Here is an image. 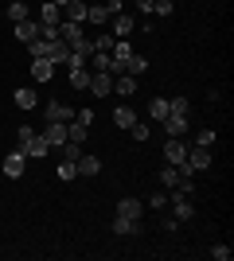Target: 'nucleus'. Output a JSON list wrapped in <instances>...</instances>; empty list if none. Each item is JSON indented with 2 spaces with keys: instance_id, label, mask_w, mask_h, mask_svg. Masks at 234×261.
I'll return each mask as SVG.
<instances>
[{
  "instance_id": "obj_1",
  "label": "nucleus",
  "mask_w": 234,
  "mask_h": 261,
  "mask_svg": "<svg viewBox=\"0 0 234 261\" xmlns=\"http://www.w3.org/2000/svg\"><path fill=\"white\" fill-rule=\"evenodd\" d=\"M16 148H20L23 156H32V160H43V156L51 152V144H47L32 125H20V129H16Z\"/></svg>"
},
{
  "instance_id": "obj_2",
  "label": "nucleus",
  "mask_w": 234,
  "mask_h": 261,
  "mask_svg": "<svg viewBox=\"0 0 234 261\" xmlns=\"http://www.w3.org/2000/svg\"><path fill=\"white\" fill-rule=\"evenodd\" d=\"M39 137H43L51 148H63V144H67V121H43Z\"/></svg>"
},
{
  "instance_id": "obj_3",
  "label": "nucleus",
  "mask_w": 234,
  "mask_h": 261,
  "mask_svg": "<svg viewBox=\"0 0 234 261\" xmlns=\"http://www.w3.org/2000/svg\"><path fill=\"white\" fill-rule=\"evenodd\" d=\"M184 160H188V144H184V137H168V141H164V164L179 168Z\"/></svg>"
},
{
  "instance_id": "obj_4",
  "label": "nucleus",
  "mask_w": 234,
  "mask_h": 261,
  "mask_svg": "<svg viewBox=\"0 0 234 261\" xmlns=\"http://www.w3.org/2000/svg\"><path fill=\"white\" fill-rule=\"evenodd\" d=\"M168 203H172V215H176V222H184V218L195 215V207H191V195H188V191H179V187H176V195L168 199Z\"/></svg>"
},
{
  "instance_id": "obj_5",
  "label": "nucleus",
  "mask_w": 234,
  "mask_h": 261,
  "mask_svg": "<svg viewBox=\"0 0 234 261\" xmlns=\"http://www.w3.org/2000/svg\"><path fill=\"white\" fill-rule=\"evenodd\" d=\"M23 168H28V156H23L20 148H12V152L4 156V175H8V179H20Z\"/></svg>"
},
{
  "instance_id": "obj_6",
  "label": "nucleus",
  "mask_w": 234,
  "mask_h": 261,
  "mask_svg": "<svg viewBox=\"0 0 234 261\" xmlns=\"http://www.w3.org/2000/svg\"><path fill=\"white\" fill-rule=\"evenodd\" d=\"M90 94H98V98H106V94H113V74H106V70H94L90 74Z\"/></svg>"
},
{
  "instance_id": "obj_7",
  "label": "nucleus",
  "mask_w": 234,
  "mask_h": 261,
  "mask_svg": "<svg viewBox=\"0 0 234 261\" xmlns=\"http://www.w3.org/2000/svg\"><path fill=\"white\" fill-rule=\"evenodd\" d=\"M164 129H168V137H184V133L191 129L188 113H168V117H164Z\"/></svg>"
},
{
  "instance_id": "obj_8",
  "label": "nucleus",
  "mask_w": 234,
  "mask_h": 261,
  "mask_svg": "<svg viewBox=\"0 0 234 261\" xmlns=\"http://www.w3.org/2000/svg\"><path fill=\"white\" fill-rule=\"evenodd\" d=\"M110 20H113V12L106 8V4H86V23H94V28H106Z\"/></svg>"
},
{
  "instance_id": "obj_9",
  "label": "nucleus",
  "mask_w": 234,
  "mask_h": 261,
  "mask_svg": "<svg viewBox=\"0 0 234 261\" xmlns=\"http://www.w3.org/2000/svg\"><path fill=\"white\" fill-rule=\"evenodd\" d=\"M39 23H43V28H59V23H63V8L47 0L43 8H39Z\"/></svg>"
},
{
  "instance_id": "obj_10",
  "label": "nucleus",
  "mask_w": 234,
  "mask_h": 261,
  "mask_svg": "<svg viewBox=\"0 0 234 261\" xmlns=\"http://www.w3.org/2000/svg\"><path fill=\"white\" fill-rule=\"evenodd\" d=\"M43 117H47V121H74V109L63 106V101H47Z\"/></svg>"
},
{
  "instance_id": "obj_11",
  "label": "nucleus",
  "mask_w": 234,
  "mask_h": 261,
  "mask_svg": "<svg viewBox=\"0 0 234 261\" xmlns=\"http://www.w3.org/2000/svg\"><path fill=\"white\" fill-rule=\"evenodd\" d=\"M110 23H113V35H117V39H129V35H133V16H129V12H117Z\"/></svg>"
},
{
  "instance_id": "obj_12",
  "label": "nucleus",
  "mask_w": 234,
  "mask_h": 261,
  "mask_svg": "<svg viewBox=\"0 0 234 261\" xmlns=\"http://www.w3.org/2000/svg\"><path fill=\"white\" fill-rule=\"evenodd\" d=\"M51 74H55V63H51V59H32V78L35 82H51Z\"/></svg>"
},
{
  "instance_id": "obj_13",
  "label": "nucleus",
  "mask_w": 234,
  "mask_h": 261,
  "mask_svg": "<svg viewBox=\"0 0 234 261\" xmlns=\"http://www.w3.org/2000/svg\"><path fill=\"white\" fill-rule=\"evenodd\" d=\"M184 175H191L188 168H172V164H164V168H160V184H164V187H179Z\"/></svg>"
},
{
  "instance_id": "obj_14",
  "label": "nucleus",
  "mask_w": 234,
  "mask_h": 261,
  "mask_svg": "<svg viewBox=\"0 0 234 261\" xmlns=\"http://www.w3.org/2000/svg\"><path fill=\"white\" fill-rule=\"evenodd\" d=\"M63 20L86 23V0H70V4H63Z\"/></svg>"
},
{
  "instance_id": "obj_15",
  "label": "nucleus",
  "mask_w": 234,
  "mask_h": 261,
  "mask_svg": "<svg viewBox=\"0 0 234 261\" xmlns=\"http://www.w3.org/2000/svg\"><path fill=\"white\" fill-rule=\"evenodd\" d=\"M16 39H20V43L39 39V23H35V20H20V23H16Z\"/></svg>"
},
{
  "instance_id": "obj_16",
  "label": "nucleus",
  "mask_w": 234,
  "mask_h": 261,
  "mask_svg": "<svg viewBox=\"0 0 234 261\" xmlns=\"http://www.w3.org/2000/svg\"><path fill=\"white\" fill-rule=\"evenodd\" d=\"M113 94L133 98V94H137V74H117V78H113Z\"/></svg>"
},
{
  "instance_id": "obj_17",
  "label": "nucleus",
  "mask_w": 234,
  "mask_h": 261,
  "mask_svg": "<svg viewBox=\"0 0 234 261\" xmlns=\"http://www.w3.org/2000/svg\"><path fill=\"white\" fill-rule=\"evenodd\" d=\"M74 168H78V175H98L101 172V160H98V156H78Z\"/></svg>"
},
{
  "instance_id": "obj_18",
  "label": "nucleus",
  "mask_w": 234,
  "mask_h": 261,
  "mask_svg": "<svg viewBox=\"0 0 234 261\" xmlns=\"http://www.w3.org/2000/svg\"><path fill=\"white\" fill-rule=\"evenodd\" d=\"M168 113H172V106H168V98H152V101H148V117H152V121H164Z\"/></svg>"
},
{
  "instance_id": "obj_19",
  "label": "nucleus",
  "mask_w": 234,
  "mask_h": 261,
  "mask_svg": "<svg viewBox=\"0 0 234 261\" xmlns=\"http://www.w3.org/2000/svg\"><path fill=\"white\" fill-rule=\"evenodd\" d=\"M8 20H12V23L32 20V12H28V4H23V0H8Z\"/></svg>"
},
{
  "instance_id": "obj_20",
  "label": "nucleus",
  "mask_w": 234,
  "mask_h": 261,
  "mask_svg": "<svg viewBox=\"0 0 234 261\" xmlns=\"http://www.w3.org/2000/svg\"><path fill=\"white\" fill-rule=\"evenodd\" d=\"M90 74H94L90 66H74V70H70V86H74V90H86L90 86Z\"/></svg>"
},
{
  "instance_id": "obj_21",
  "label": "nucleus",
  "mask_w": 234,
  "mask_h": 261,
  "mask_svg": "<svg viewBox=\"0 0 234 261\" xmlns=\"http://www.w3.org/2000/svg\"><path fill=\"white\" fill-rule=\"evenodd\" d=\"M113 121H117L121 129H129V125L137 121V109L133 106H117V109H113Z\"/></svg>"
},
{
  "instance_id": "obj_22",
  "label": "nucleus",
  "mask_w": 234,
  "mask_h": 261,
  "mask_svg": "<svg viewBox=\"0 0 234 261\" xmlns=\"http://www.w3.org/2000/svg\"><path fill=\"white\" fill-rule=\"evenodd\" d=\"M141 211H145V207H141L137 199H121V203H117V215H121V218H141Z\"/></svg>"
},
{
  "instance_id": "obj_23",
  "label": "nucleus",
  "mask_w": 234,
  "mask_h": 261,
  "mask_svg": "<svg viewBox=\"0 0 234 261\" xmlns=\"http://www.w3.org/2000/svg\"><path fill=\"white\" fill-rule=\"evenodd\" d=\"M35 101H39V98H35L32 86H20V90H16V106H20V109H35Z\"/></svg>"
},
{
  "instance_id": "obj_24",
  "label": "nucleus",
  "mask_w": 234,
  "mask_h": 261,
  "mask_svg": "<svg viewBox=\"0 0 234 261\" xmlns=\"http://www.w3.org/2000/svg\"><path fill=\"white\" fill-rule=\"evenodd\" d=\"M137 230H141V222H137V218H113V234H137Z\"/></svg>"
},
{
  "instance_id": "obj_25",
  "label": "nucleus",
  "mask_w": 234,
  "mask_h": 261,
  "mask_svg": "<svg viewBox=\"0 0 234 261\" xmlns=\"http://www.w3.org/2000/svg\"><path fill=\"white\" fill-rule=\"evenodd\" d=\"M28 51H32V59H51V39H32Z\"/></svg>"
},
{
  "instance_id": "obj_26",
  "label": "nucleus",
  "mask_w": 234,
  "mask_h": 261,
  "mask_svg": "<svg viewBox=\"0 0 234 261\" xmlns=\"http://www.w3.org/2000/svg\"><path fill=\"white\" fill-rule=\"evenodd\" d=\"M145 66H148L145 55H129L125 59V74H145Z\"/></svg>"
},
{
  "instance_id": "obj_27",
  "label": "nucleus",
  "mask_w": 234,
  "mask_h": 261,
  "mask_svg": "<svg viewBox=\"0 0 234 261\" xmlns=\"http://www.w3.org/2000/svg\"><path fill=\"white\" fill-rule=\"evenodd\" d=\"M70 59V47L63 43V39H55V43H51V63H67Z\"/></svg>"
},
{
  "instance_id": "obj_28",
  "label": "nucleus",
  "mask_w": 234,
  "mask_h": 261,
  "mask_svg": "<svg viewBox=\"0 0 234 261\" xmlns=\"http://www.w3.org/2000/svg\"><path fill=\"white\" fill-rule=\"evenodd\" d=\"M86 125H78V121H74V125H70V121H67V141H74V144H82V141H86Z\"/></svg>"
},
{
  "instance_id": "obj_29",
  "label": "nucleus",
  "mask_w": 234,
  "mask_h": 261,
  "mask_svg": "<svg viewBox=\"0 0 234 261\" xmlns=\"http://www.w3.org/2000/svg\"><path fill=\"white\" fill-rule=\"evenodd\" d=\"M90 39H94V51H110L117 35H113V32H101V35H90Z\"/></svg>"
},
{
  "instance_id": "obj_30",
  "label": "nucleus",
  "mask_w": 234,
  "mask_h": 261,
  "mask_svg": "<svg viewBox=\"0 0 234 261\" xmlns=\"http://www.w3.org/2000/svg\"><path fill=\"white\" fill-rule=\"evenodd\" d=\"M195 144H199V148H211L215 144V129H199L195 133Z\"/></svg>"
},
{
  "instance_id": "obj_31",
  "label": "nucleus",
  "mask_w": 234,
  "mask_h": 261,
  "mask_svg": "<svg viewBox=\"0 0 234 261\" xmlns=\"http://www.w3.org/2000/svg\"><path fill=\"white\" fill-rule=\"evenodd\" d=\"M74 175H78L74 160H63V164H59V179H74Z\"/></svg>"
},
{
  "instance_id": "obj_32",
  "label": "nucleus",
  "mask_w": 234,
  "mask_h": 261,
  "mask_svg": "<svg viewBox=\"0 0 234 261\" xmlns=\"http://www.w3.org/2000/svg\"><path fill=\"white\" fill-rule=\"evenodd\" d=\"M211 257H215V261H230V246H223V242H219V246H211Z\"/></svg>"
},
{
  "instance_id": "obj_33",
  "label": "nucleus",
  "mask_w": 234,
  "mask_h": 261,
  "mask_svg": "<svg viewBox=\"0 0 234 261\" xmlns=\"http://www.w3.org/2000/svg\"><path fill=\"white\" fill-rule=\"evenodd\" d=\"M152 12L156 16H172V0H152Z\"/></svg>"
},
{
  "instance_id": "obj_34",
  "label": "nucleus",
  "mask_w": 234,
  "mask_h": 261,
  "mask_svg": "<svg viewBox=\"0 0 234 261\" xmlns=\"http://www.w3.org/2000/svg\"><path fill=\"white\" fill-rule=\"evenodd\" d=\"M74 121L90 129V125H94V109H78V113H74Z\"/></svg>"
},
{
  "instance_id": "obj_35",
  "label": "nucleus",
  "mask_w": 234,
  "mask_h": 261,
  "mask_svg": "<svg viewBox=\"0 0 234 261\" xmlns=\"http://www.w3.org/2000/svg\"><path fill=\"white\" fill-rule=\"evenodd\" d=\"M129 129H133V141H148V125H141V121H133Z\"/></svg>"
},
{
  "instance_id": "obj_36",
  "label": "nucleus",
  "mask_w": 234,
  "mask_h": 261,
  "mask_svg": "<svg viewBox=\"0 0 234 261\" xmlns=\"http://www.w3.org/2000/svg\"><path fill=\"white\" fill-rule=\"evenodd\" d=\"M164 203H168V195H164V191H152V195H148V207L164 211Z\"/></svg>"
},
{
  "instance_id": "obj_37",
  "label": "nucleus",
  "mask_w": 234,
  "mask_h": 261,
  "mask_svg": "<svg viewBox=\"0 0 234 261\" xmlns=\"http://www.w3.org/2000/svg\"><path fill=\"white\" fill-rule=\"evenodd\" d=\"M168 106H172V113H188V98H168Z\"/></svg>"
},
{
  "instance_id": "obj_38",
  "label": "nucleus",
  "mask_w": 234,
  "mask_h": 261,
  "mask_svg": "<svg viewBox=\"0 0 234 261\" xmlns=\"http://www.w3.org/2000/svg\"><path fill=\"white\" fill-rule=\"evenodd\" d=\"M137 8H141V12H152V0H137Z\"/></svg>"
},
{
  "instance_id": "obj_39",
  "label": "nucleus",
  "mask_w": 234,
  "mask_h": 261,
  "mask_svg": "<svg viewBox=\"0 0 234 261\" xmlns=\"http://www.w3.org/2000/svg\"><path fill=\"white\" fill-rule=\"evenodd\" d=\"M51 4H59V8H63V4H70V0H51Z\"/></svg>"
}]
</instances>
